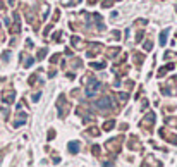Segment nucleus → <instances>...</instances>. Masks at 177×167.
<instances>
[{
	"instance_id": "f257e3e1",
	"label": "nucleus",
	"mask_w": 177,
	"mask_h": 167,
	"mask_svg": "<svg viewBox=\"0 0 177 167\" xmlns=\"http://www.w3.org/2000/svg\"><path fill=\"white\" fill-rule=\"evenodd\" d=\"M77 2H81V0H62V4H64V5H76Z\"/></svg>"
},
{
	"instance_id": "f03ea898",
	"label": "nucleus",
	"mask_w": 177,
	"mask_h": 167,
	"mask_svg": "<svg viewBox=\"0 0 177 167\" xmlns=\"http://www.w3.org/2000/svg\"><path fill=\"white\" fill-rule=\"evenodd\" d=\"M165 40H167V31H163V33L160 35V43L163 45V43H165Z\"/></svg>"
},
{
	"instance_id": "7ed1b4c3",
	"label": "nucleus",
	"mask_w": 177,
	"mask_h": 167,
	"mask_svg": "<svg viewBox=\"0 0 177 167\" xmlns=\"http://www.w3.org/2000/svg\"><path fill=\"white\" fill-rule=\"evenodd\" d=\"M77 146H79L77 143H70V146H69V148H70V152H77V150H76Z\"/></svg>"
}]
</instances>
